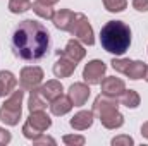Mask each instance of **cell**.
<instances>
[{
	"label": "cell",
	"instance_id": "cell-4",
	"mask_svg": "<svg viewBox=\"0 0 148 146\" xmlns=\"http://www.w3.org/2000/svg\"><path fill=\"white\" fill-rule=\"evenodd\" d=\"M23 98H24V89H14L9 98L3 102V105L0 107V120L5 126H17L21 120V113H23Z\"/></svg>",
	"mask_w": 148,
	"mask_h": 146
},
{
	"label": "cell",
	"instance_id": "cell-12",
	"mask_svg": "<svg viewBox=\"0 0 148 146\" xmlns=\"http://www.w3.org/2000/svg\"><path fill=\"white\" fill-rule=\"evenodd\" d=\"M102 93L103 95H109V96H119L124 89H126V83L121 79V77H115V76H109V77H103L102 83Z\"/></svg>",
	"mask_w": 148,
	"mask_h": 146
},
{
	"label": "cell",
	"instance_id": "cell-29",
	"mask_svg": "<svg viewBox=\"0 0 148 146\" xmlns=\"http://www.w3.org/2000/svg\"><path fill=\"white\" fill-rule=\"evenodd\" d=\"M10 139H12L10 132H9L5 127H0V146H2V145H9V143H10Z\"/></svg>",
	"mask_w": 148,
	"mask_h": 146
},
{
	"label": "cell",
	"instance_id": "cell-1",
	"mask_svg": "<svg viewBox=\"0 0 148 146\" xmlns=\"http://www.w3.org/2000/svg\"><path fill=\"white\" fill-rule=\"evenodd\" d=\"M14 55L23 60H40L50 50V33L35 19H24L12 33Z\"/></svg>",
	"mask_w": 148,
	"mask_h": 146
},
{
	"label": "cell",
	"instance_id": "cell-32",
	"mask_svg": "<svg viewBox=\"0 0 148 146\" xmlns=\"http://www.w3.org/2000/svg\"><path fill=\"white\" fill-rule=\"evenodd\" d=\"M40 2H41V3H47V5H55L59 0H40Z\"/></svg>",
	"mask_w": 148,
	"mask_h": 146
},
{
	"label": "cell",
	"instance_id": "cell-13",
	"mask_svg": "<svg viewBox=\"0 0 148 146\" xmlns=\"http://www.w3.org/2000/svg\"><path fill=\"white\" fill-rule=\"evenodd\" d=\"M76 62L73 60H69V59H66L64 55H59V60L53 64V67H52V71H53V76L55 77H60V79H64V77H69V76H73L74 71H76Z\"/></svg>",
	"mask_w": 148,
	"mask_h": 146
},
{
	"label": "cell",
	"instance_id": "cell-16",
	"mask_svg": "<svg viewBox=\"0 0 148 146\" xmlns=\"http://www.w3.org/2000/svg\"><path fill=\"white\" fill-rule=\"evenodd\" d=\"M47 105H50V102L43 96V93L40 91V88L31 89L29 93V100H28V110L29 112H38V110H45Z\"/></svg>",
	"mask_w": 148,
	"mask_h": 146
},
{
	"label": "cell",
	"instance_id": "cell-20",
	"mask_svg": "<svg viewBox=\"0 0 148 146\" xmlns=\"http://www.w3.org/2000/svg\"><path fill=\"white\" fill-rule=\"evenodd\" d=\"M31 9H33V12L40 16L41 19H53V9H52V5H47V3H41L40 0L36 2H33L31 3Z\"/></svg>",
	"mask_w": 148,
	"mask_h": 146
},
{
	"label": "cell",
	"instance_id": "cell-31",
	"mask_svg": "<svg viewBox=\"0 0 148 146\" xmlns=\"http://www.w3.org/2000/svg\"><path fill=\"white\" fill-rule=\"evenodd\" d=\"M5 95H9V93H7V89H5V86H3V83L0 81V98H2V96H5Z\"/></svg>",
	"mask_w": 148,
	"mask_h": 146
},
{
	"label": "cell",
	"instance_id": "cell-8",
	"mask_svg": "<svg viewBox=\"0 0 148 146\" xmlns=\"http://www.w3.org/2000/svg\"><path fill=\"white\" fill-rule=\"evenodd\" d=\"M105 72H107L105 62L95 59V60H90L84 65V69H83V79H84L86 84L95 86V84H100L102 83V79L105 77Z\"/></svg>",
	"mask_w": 148,
	"mask_h": 146
},
{
	"label": "cell",
	"instance_id": "cell-33",
	"mask_svg": "<svg viewBox=\"0 0 148 146\" xmlns=\"http://www.w3.org/2000/svg\"><path fill=\"white\" fill-rule=\"evenodd\" d=\"M145 81L148 83V67H147V72H145Z\"/></svg>",
	"mask_w": 148,
	"mask_h": 146
},
{
	"label": "cell",
	"instance_id": "cell-24",
	"mask_svg": "<svg viewBox=\"0 0 148 146\" xmlns=\"http://www.w3.org/2000/svg\"><path fill=\"white\" fill-rule=\"evenodd\" d=\"M110 64H112V69H114L115 72L126 74L127 67H129V64H131V60H129V59H112Z\"/></svg>",
	"mask_w": 148,
	"mask_h": 146
},
{
	"label": "cell",
	"instance_id": "cell-28",
	"mask_svg": "<svg viewBox=\"0 0 148 146\" xmlns=\"http://www.w3.org/2000/svg\"><path fill=\"white\" fill-rule=\"evenodd\" d=\"M133 7L138 12H148V0H133Z\"/></svg>",
	"mask_w": 148,
	"mask_h": 146
},
{
	"label": "cell",
	"instance_id": "cell-27",
	"mask_svg": "<svg viewBox=\"0 0 148 146\" xmlns=\"http://www.w3.org/2000/svg\"><path fill=\"white\" fill-rule=\"evenodd\" d=\"M57 141L53 139V138H50V136H45V134H40L38 138L33 139V145H55Z\"/></svg>",
	"mask_w": 148,
	"mask_h": 146
},
{
	"label": "cell",
	"instance_id": "cell-6",
	"mask_svg": "<svg viewBox=\"0 0 148 146\" xmlns=\"http://www.w3.org/2000/svg\"><path fill=\"white\" fill-rule=\"evenodd\" d=\"M69 33L73 35L77 41H81L83 45H95V35H93V28L88 21V17L84 14H76L73 21V26L69 29Z\"/></svg>",
	"mask_w": 148,
	"mask_h": 146
},
{
	"label": "cell",
	"instance_id": "cell-11",
	"mask_svg": "<svg viewBox=\"0 0 148 146\" xmlns=\"http://www.w3.org/2000/svg\"><path fill=\"white\" fill-rule=\"evenodd\" d=\"M93 120H95L93 110H79L69 120V126L74 131H86V129H90L93 126Z\"/></svg>",
	"mask_w": 148,
	"mask_h": 146
},
{
	"label": "cell",
	"instance_id": "cell-21",
	"mask_svg": "<svg viewBox=\"0 0 148 146\" xmlns=\"http://www.w3.org/2000/svg\"><path fill=\"white\" fill-rule=\"evenodd\" d=\"M0 81L3 83V86H5V89H7L9 95H10V93L16 89V86H17V79H16V76L10 72V71H0Z\"/></svg>",
	"mask_w": 148,
	"mask_h": 146
},
{
	"label": "cell",
	"instance_id": "cell-22",
	"mask_svg": "<svg viewBox=\"0 0 148 146\" xmlns=\"http://www.w3.org/2000/svg\"><path fill=\"white\" fill-rule=\"evenodd\" d=\"M31 9V0H9V10L12 14H23Z\"/></svg>",
	"mask_w": 148,
	"mask_h": 146
},
{
	"label": "cell",
	"instance_id": "cell-2",
	"mask_svg": "<svg viewBox=\"0 0 148 146\" xmlns=\"http://www.w3.org/2000/svg\"><path fill=\"white\" fill-rule=\"evenodd\" d=\"M100 45L112 55H124L131 46V28L124 21H109L100 31Z\"/></svg>",
	"mask_w": 148,
	"mask_h": 146
},
{
	"label": "cell",
	"instance_id": "cell-18",
	"mask_svg": "<svg viewBox=\"0 0 148 146\" xmlns=\"http://www.w3.org/2000/svg\"><path fill=\"white\" fill-rule=\"evenodd\" d=\"M117 100H119L121 105H124V107H127V108H138L140 103H141V98H140V95H138L134 89H124V91L117 96Z\"/></svg>",
	"mask_w": 148,
	"mask_h": 146
},
{
	"label": "cell",
	"instance_id": "cell-25",
	"mask_svg": "<svg viewBox=\"0 0 148 146\" xmlns=\"http://www.w3.org/2000/svg\"><path fill=\"white\" fill-rule=\"evenodd\" d=\"M62 141H64V145H67V146H83L86 143L84 136H79V134H66L62 138Z\"/></svg>",
	"mask_w": 148,
	"mask_h": 146
},
{
	"label": "cell",
	"instance_id": "cell-26",
	"mask_svg": "<svg viewBox=\"0 0 148 146\" xmlns=\"http://www.w3.org/2000/svg\"><path fill=\"white\" fill-rule=\"evenodd\" d=\"M112 146H133L134 145V139L127 134H121V136H115L110 141Z\"/></svg>",
	"mask_w": 148,
	"mask_h": 146
},
{
	"label": "cell",
	"instance_id": "cell-23",
	"mask_svg": "<svg viewBox=\"0 0 148 146\" xmlns=\"http://www.w3.org/2000/svg\"><path fill=\"white\" fill-rule=\"evenodd\" d=\"M109 12H122L127 7V0H102Z\"/></svg>",
	"mask_w": 148,
	"mask_h": 146
},
{
	"label": "cell",
	"instance_id": "cell-30",
	"mask_svg": "<svg viewBox=\"0 0 148 146\" xmlns=\"http://www.w3.org/2000/svg\"><path fill=\"white\" fill-rule=\"evenodd\" d=\"M141 136L148 139V122H145V124L141 126Z\"/></svg>",
	"mask_w": 148,
	"mask_h": 146
},
{
	"label": "cell",
	"instance_id": "cell-17",
	"mask_svg": "<svg viewBox=\"0 0 148 146\" xmlns=\"http://www.w3.org/2000/svg\"><path fill=\"white\" fill-rule=\"evenodd\" d=\"M40 91L43 93V96H45L48 102H52V100H55L57 96H60V95H62L64 88H62V83H60V81L52 79V81H47V83L40 88Z\"/></svg>",
	"mask_w": 148,
	"mask_h": 146
},
{
	"label": "cell",
	"instance_id": "cell-14",
	"mask_svg": "<svg viewBox=\"0 0 148 146\" xmlns=\"http://www.w3.org/2000/svg\"><path fill=\"white\" fill-rule=\"evenodd\" d=\"M50 112H52V115H55V117H62V115H66V113H69L71 110H73V102H71V98L67 96V95H60V96H57L55 100H52L50 102Z\"/></svg>",
	"mask_w": 148,
	"mask_h": 146
},
{
	"label": "cell",
	"instance_id": "cell-5",
	"mask_svg": "<svg viewBox=\"0 0 148 146\" xmlns=\"http://www.w3.org/2000/svg\"><path fill=\"white\" fill-rule=\"evenodd\" d=\"M52 126V119L47 115L45 110H38V112H29V117L26 119V122L23 124V136L26 139H35L40 134H43L48 127Z\"/></svg>",
	"mask_w": 148,
	"mask_h": 146
},
{
	"label": "cell",
	"instance_id": "cell-15",
	"mask_svg": "<svg viewBox=\"0 0 148 146\" xmlns=\"http://www.w3.org/2000/svg\"><path fill=\"white\" fill-rule=\"evenodd\" d=\"M74 16H76V14H74L73 10H69V9H60L59 12L53 14L52 23H53V26H55L57 29H60V31H69L71 26H73Z\"/></svg>",
	"mask_w": 148,
	"mask_h": 146
},
{
	"label": "cell",
	"instance_id": "cell-3",
	"mask_svg": "<svg viewBox=\"0 0 148 146\" xmlns=\"http://www.w3.org/2000/svg\"><path fill=\"white\" fill-rule=\"evenodd\" d=\"M93 113L100 119L105 129H119L124 126V115L119 112V100L100 93L93 102Z\"/></svg>",
	"mask_w": 148,
	"mask_h": 146
},
{
	"label": "cell",
	"instance_id": "cell-10",
	"mask_svg": "<svg viewBox=\"0 0 148 146\" xmlns=\"http://www.w3.org/2000/svg\"><path fill=\"white\" fill-rule=\"evenodd\" d=\"M59 55H64L66 59H69V60H73L76 64H79V62L84 59L86 50H84V46H83L81 41H77L76 38H73V40L67 41V45H66V48H64L62 52L59 50Z\"/></svg>",
	"mask_w": 148,
	"mask_h": 146
},
{
	"label": "cell",
	"instance_id": "cell-19",
	"mask_svg": "<svg viewBox=\"0 0 148 146\" xmlns=\"http://www.w3.org/2000/svg\"><path fill=\"white\" fill-rule=\"evenodd\" d=\"M147 64L143 62V60H131V64H129V67H127V71L124 76H127L129 79H133V81H138V79H143L145 77V72H147Z\"/></svg>",
	"mask_w": 148,
	"mask_h": 146
},
{
	"label": "cell",
	"instance_id": "cell-9",
	"mask_svg": "<svg viewBox=\"0 0 148 146\" xmlns=\"http://www.w3.org/2000/svg\"><path fill=\"white\" fill-rule=\"evenodd\" d=\"M90 95H91V89H90V84H86V83H74L69 86V91H67V96L71 98L74 107L86 105Z\"/></svg>",
	"mask_w": 148,
	"mask_h": 146
},
{
	"label": "cell",
	"instance_id": "cell-7",
	"mask_svg": "<svg viewBox=\"0 0 148 146\" xmlns=\"http://www.w3.org/2000/svg\"><path fill=\"white\" fill-rule=\"evenodd\" d=\"M45 74H43V69L38 67V65H28V67H23L21 69V74H19V84L24 91H31L38 88L43 81Z\"/></svg>",
	"mask_w": 148,
	"mask_h": 146
}]
</instances>
